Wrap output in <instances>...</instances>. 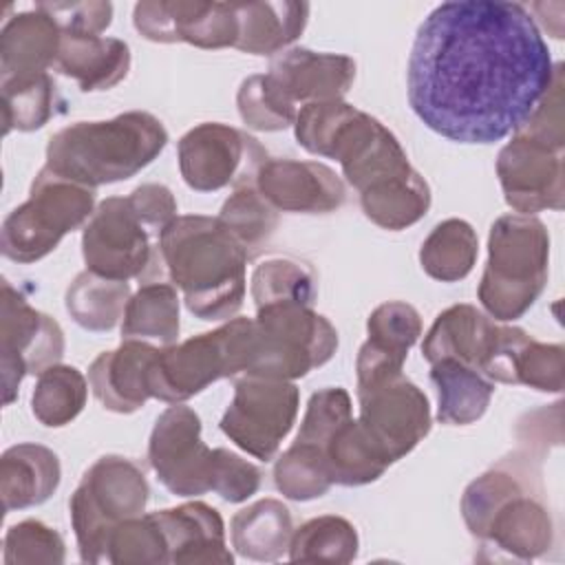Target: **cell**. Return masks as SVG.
<instances>
[{
	"label": "cell",
	"instance_id": "cell-1",
	"mask_svg": "<svg viewBox=\"0 0 565 565\" xmlns=\"http://www.w3.org/2000/svg\"><path fill=\"white\" fill-rule=\"evenodd\" d=\"M556 66L532 13L510 0H450L415 33L408 104L437 135L494 143L519 130Z\"/></svg>",
	"mask_w": 565,
	"mask_h": 565
},
{
	"label": "cell",
	"instance_id": "cell-2",
	"mask_svg": "<svg viewBox=\"0 0 565 565\" xmlns=\"http://www.w3.org/2000/svg\"><path fill=\"white\" fill-rule=\"evenodd\" d=\"M296 141L311 154L335 159L360 192L369 221L397 232L415 225L430 207V188L411 166L397 137L375 117L344 99L298 108Z\"/></svg>",
	"mask_w": 565,
	"mask_h": 565
},
{
	"label": "cell",
	"instance_id": "cell-3",
	"mask_svg": "<svg viewBox=\"0 0 565 565\" xmlns=\"http://www.w3.org/2000/svg\"><path fill=\"white\" fill-rule=\"evenodd\" d=\"M461 516L490 558L527 563L545 556L554 545V521L541 455L516 450L470 481L461 497Z\"/></svg>",
	"mask_w": 565,
	"mask_h": 565
},
{
	"label": "cell",
	"instance_id": "cell-4",
	"mask_svg": "<svg viewBox=\"0 0 565 565\" xmlns=\"http://www.w3.org/2000/svg\"><path fill=\"white\" fill-rule=\"evenodd\" d=\"M247 252L218 218L177 216L159 238V265L201 320H230L245 300Z\"/></svg>",
	"mask_w": 565,
	"mask_h": 565
},
{
	"label": "cell",
	"instance_id": "cell-5",
	"mask_svg": "<svg viewBox=\"0 0 565 565\" xmlns=\"http://www.w3.org/2000/svg\"><path fill=\"white\" fill-rule=\"evenodd\" d=\"M168 143V130L146 110H128L106 121H77L46 146V168L86 188H99L135 177L152 163Z\"/></svg>",
	"mask_w": 565,
	"mask_h": 565
},
{
	"label": "cell",
	"instance_id": "cell-6",
	"mask_svg": "<svg viewBox=\"0 0 565 565\" xmlns=\"http://www.w3.org/2000/svg\"><path fill=\"white\" fill-rule=\"evenodd\" d=\"M355 79L349 55L316 53L294 46L280 51L263 75H249L236 93L238 115L247 128L276 132L294 126L300 108L342 99Z\"/></svg>",
	"mask_w": 565,
	"mask_h": 565
},
{
	"label": "cell",
	"instance_id": "cell-7",
	"mask_svg": "<svg viewBox=\"0 0 565 565\" xmlns=\"http://www.w3.org/2000/svg\"><path fill=\"white\" fill-rule=\"evenodd\" d=\"M550 234L530 214L499 216L488 236V263L477 289L479 302L499 322L519 320L547 282Z\"/></svg>",
	"mask_w": 565,
	"mask_h": 565
},
{
	"label": "cell",
	"instance_id": "cell-8",
	"mask_svg": "<svg viewBox=\"0 0 565 565\" xmlns=\"http://www.w3.org/2000/svg\"><path fill=\"white\" fill-rule=\"evenodd\" d=\"M291 448L316 461L331 483L347 488L373 483L391 466L353 417L351 395L342 386H327L309 397Z\"/></svg>",
	"mask_w": 565,
	"mask_h": 565
},
{
	"label": "cell",
	"instance_id": "cell-9",
	"mask_svg": "<svg viewBox=\"0 0 565 565\" xmlns=\"http://www.w3.org/2000/svg\"><path fill=\"white\" fill-rule=\"evenodd\" d=\"M338 349L335 327L313 305L274 302L256 307L243 375L294 382L327 364Z\"/></svg>",
	"mask_w": 565,
	"mask_h": 565
},
{
	"label": "cell",
	"instance_id": "cell-10",
	"mask_svg": "<svg viewBox=\"0 0 565 565\" xmlns=\"http://www.w3.org/2000/svg\"><path fill=\"white\" fill-rule=\"evenodd\" d=\"M150 488L143 470L121 457H99L71 494V525L84 563H104L110 532L126 519L146 512Z\"/></svg>",
	"mask_w": 565,
	"mask_h": 565
},
{
	"label": "cell",
	"instance_id": "cell-11",
	"mask_svg": "<svg viewBox=\"0 0 565 565\" xmlns=\"http://www.w3.org/2000/svg\"><path fill=\"white\" fill-rule=\"evenodd\" d=\"M254 318H232L214 331L159 349L150 369V395L181 404L221 377H238L247 369Z\"/></svg>",
	"mask_w": 565,
	"mask_h": 565
},
{
	"label": "cell",
	"instance_id": "cell-12",
	"mask_svg": "<svg viewBox=\"0 0 565 565\" xmlns=\"http://www.w3.org/2000/svg\"><path fill=\"white\" fill-rule=\"evenodd\" d=\"M95 212V190L51 172L46 166L31 183L29 199L2 221V254L13 263H35L60 241L88 223Z\"/></svg>",
	"mask_w": 565,
	"mask_h": 565
},
{
	"label": "cell",
	"instance_id": "cell-13",
	"mask_svg": "<svg viewBox=\"0 0 565 565\" xmlns=\"http://www.w3.org/2000/svg\"><path fill=\"white\" fill-rule=\"evenodd\" d=\"M166 227L141 212L135 199H104L82 232L86 269L110 280L139 278L152 282L161 276L159 238Z\"/></svg>",
	"mask_w": 565,
	"mask_h": 565
},
{
	"label": "cell",
	"instance_id": "cell-14",
	"mask_svg": "<svg viewBox=\"0 0 565 565\" xmlns=\"http://www.w3.org/2000/svg\"><path fill=\"white\" fill-rule=\"evenodd\" d=\"M300 391L294 382L238 375L234 397L221 417V430L247 455L271 461L294 428Z\"/></svg>",
	"mask_w": 565,
	"mask_h": 565
},
{
	"label": "cell",
	"instance_id": "cell-15",
	"mask_svg": "<svg viewBox=\"0 0 565 565\" xmlns=\"http://www.w3.org/2000/svg\"><path fill=\"white\" fill-rule=\"evenodd\" d=\"M563 141L519 128L499 150L497 177L505 203L516 214H536L543 210H563L565 172Z\"/></svg>",
	"mask_w": 565,
	"mask_h": 565
},
{
	"label": "cell",
	"instance_id": "cell-16",
	"mask_svg": "<svg viewBox=\"0 0 565 565\" xmlns=\"http://www.w3.org/2000/svg\"><path fill=\"white\" fill-rule=\"evenodd\" d=\"M177 157L183 181L196 192L252 183L263 161L269 159L254 137L218 121L188 130L179 139Z\"/></svg>",
	"mask_w": 565,
	"mask_h": 565
},
{
	"label": "cell",
	"instance_id": "cell-17",
	"mask_svg": "<svg viewBox=\"0 0 565 565\" xmlns=\"http://www.w3.org/2000/svg\"><path fill=\"white\" fill-rule=\"evenodd\" d=\"M64 355V331L51 316L33 309L24 296L2 280L0 298V369L4 406L18 397L26 375H40L60 364Z\"/></svg>",
	"mask_w": 565,
	"mask_h": 565
},
{
	"label": "cell",
	"instance_id": "cell-18",
	"mask_svg": "<svg viewBox=\"0 0 565 565\" xmlns=\"http://www.w3.org/2000/svg\"><path fill=\"white\" fill-rule=\"evenodd\" d=\"M358 422L393 466L430 433V406L424 391L404 373L358 384Z\"/></svg>",
	"mask_w": 565,
	"mask_h": 565
},
{
	"label": "cell",
	"instance_id": "cell-19",
	"mask_svg": "<svg viewBox=\"0 0 565 565\" xmlns=\"http://www.w3.org/2000/svg\"><path fill=\"white\" fill-rule=\"evenodd\" d=\"M221 448L201 439V417L183 404L168 406L154 422L148 461L157 479L177 497H201L212 490Z\"/></svg>",
	"mask_w": 565,
	"mask_h": 565
},
{
	"label": "cell",
	"instance_id": "cell-20",
	"mask_svg": "<svg viewBox=\"0 0 565 565\" xmlns=\"http://www.w3.org/2000/svg\"><path fill=\"white\" fill-rule=\"evenodd\" d=\"M135 29L150 42H185L199 49L236 46L238 18L234 2L143 0L132 11Z\"/></svg>",
	"mask_w": 565,
	"mask_h": 565
},
{
	"label": "cell",
	"instance_id": "cell-21",
	"mask_svg": "<svg viewBox=\"0 0 565 565\" xmlns=\"http://www.w3.org/2000/svg\"><path fill=\"white\" fill-rule=\"evenodd\" d=\"M254 185L278 212L327 214L342 207L347 199L342 179L320 161L267 159Z\"/></svg>",
	"mask_w": 565,
	"mask_h": 565
},
{
	"label": "cell",
	"instance_id": "cell-22",
	"mask_svg": "<svg viewBox=\"0 0 565 565\" xmlns=\"http://www.w3.org/2000/svg\"><path fill=\"white\" fill-rule=\"evenodd\" d=\"M159 347L146 340H121L113 351L99 353L88 366V386L95 399L113 413L139 411L150 395V369Z\"/></svg>",
	"mask_w": 565,
	"mask_h": 565
},
{
	"label": "cell",
	"instance_id": "cell-23",
	"mask_svg": "<svg viewBox=\"0 0 565 565\" xmlns=\"http://www.w3.org/2000/svg\"><path fill=\"white\" fill-rule=\"evenodd\" d=\"M168 550V563L232 565L234 556L225 545V525L216 508L190 501L177 508L152 512Z\"/></svg>",
	"mask_w": 565,
	"mask_h": 565
},
{
	"label": "cell",
	"instance_id": "cell-24",
	"mask_svg": "<svg viewBox=\"0 0 565 565\" xmlns=\"http://www.w3.org/2000/svg\"><path fill=\"white\" fill-rule=\"evenodd\" d=\"M62 42L57 20L35 4L9 18L0 31V82H22L46 75L55 66Z\"/></svg>",
	"mask_w": 565,
	"mask_h": 565
},
{
	"label": "cell",
	"instance_id": "cell-25",
	"mask_svg": "<svg viewBox=\"0 0 565 565\" xmlns=\"http://www.w3.org/2000/svg\"><path fill=\"white\" fill-rule=\"evenodd\" d=\"M501 324L490 320L472 305H452L444 309L428 329L422 355L433 364L441 358L459 360L483 375L494 351Z\"/></svg>",
	"mask_w": 565,
	"mask_h": 565
},
{
	"label": "cell",
	"instance_id": "cell-26",
	"mask_svg": "<svg viewBox=\"0 0 565 565\" xmlns=\"http://www.w3.org/2000/svg\"><path fill=\"white\" fill-rule=\"evenodd\" d=\"M53 71L75 79L84 93L108 90L130 71V49L119 38L62 31Z\"/></svg>",
	"mask_w": 565,
	"mask_h": 565
},
{
	"label": "cell",
	"instance_id": "cell-27",
	"mask_svg": "<svg viewBox=\"0 0 565 565\" xmlns=\"http://www.w3.org/2000/svg\"><path fill=\"white\" fill-rule=\"evenodd\" d=\"M62 479L57 455L42 444H15L0 457V494L4 512L24 510L53 497Z\"/></svg>",
	"mask_w": 565,
	"mask_h": 565
},
{
	"label": "cell",
	"instance_id": "cell-28",
	"mask_svg": "<svg viewBox=\"0 0 565 565\" xmlns=\"http://www.w3.org/2000/svg\"><path fill=\"white\" fill-rule=\"evenodd\" d=\"M565 375L563 344H545L527 335L521 327H508L492 380L503 384H525L545 393H561Z\"/></svg>",
	"mask_w": 565,
	"mask_h": 565
},
{
	"label": "cell",
	"instance_id": "cell-29",
	"mask_svg": "<svg viewBox=\"0 0 565 565\" xmlns=\"http://www.w3.org/2000/svg\"><path fill=\"white\" fill-rule=\"evenodd\" d=\"M238 18L236 46L252 55H274L289 46L307 26V2H234Z\"/></svg>",
	"mask_w": 565,
	"mask_h": 565
},
{
	"label": "cell",
	"instance_id": "cell-30",
	"mask_svg": "<svg viewBox=\"0 0 565 565\" xmlns=\"http://www.w3.org/2000/svg\"><path fill=\"white\" fill-rule=\"evenodd\" d=\"M430 380L437 388V419L446 426H468L481 419L494 393L492 380L452 358L433 362Z\"/></svg>",
	"mask_w": 565,
	"mask_h": 565
},
{
	"label": "cell",
	"instance_id": "cell-31",
	"mask_svg": "<svg viewBox=\"0 0 565 565\" xmlns=\"http://www.w3.org/2000/svg\"><path fill=\"white\" fill-rule=\"evenodd\" d=\"M291 534V512L278 499H260L238 510L230 523L234 550L249 561H278L289 550Z\"/></svg>",
	"mask_w": 565,
	"mask_h": 565
},
{
	"label": "cell",
	"instance_id": "cell-32",
	"mask_svg": "<svg viewBox=\"0 0 565 565\" xmlns=\"http://www.w3.org/2000/svg\"><path fill=\"white\" fill-rule=\"evenodd\" d=\"M179 291L172 282L152 280L130 296L124 320L121 340H154L170 347L179 338Z\"/></svg>",
	"mask_w": 565,
	"mask_h": 565
},
{
	"label": "cell",
	"instance_id": "cell-33",
	"mask_svg": "<svg viewBox=\"0 0 565 565\" xmlns=\"http://www.w3.org/2000/svg\"><path fill=\"white\" fill-rule=\"evenodd\" d=\"M479 256V238L463 218H446L437 223L424 238L419 249L422 269L441 282L466 278Z\"/></svg>",
	"mask_w": 565,
	"mask_h": 565
},
{
	"label": "cell",
	"instance_id": "cell-34",
	"mask_svg": "<svg viewBox=\"0 0 565 565\" xmlns=\"http://www.w3.org/2000/svg\"><path fill=\"white\" fill-rule=\"evenodd\" d=\"M130 300V285L82 271L68 285L64 305L68 316L86 331H110L124 318Z\"/></svg>",
	"mask_w": 565,
	"mask_h": 565
},
{
	"label": "cell",
	"instance_id": "cell-35",
	"mask_svg": "<svg viewBox=\"0 0 565 565\" xmlns=\"http://www.w3.org/2000/svg\"><path fill=\"white\" fill-rule=\"evenodd\" d=\"M88 382L71 364H53L38 375L31 395L35 419L49 428L71 424L86 406Z\"/></svg>",
	"mask_w": 565,
	"mask_h": 565
},
{
	"label": "cell",
	"instance_id": "cell-36",
	"mask_svg": "<svg viewBox=\"0 0 565 565\" xmlns=\"http://www.w3.org/2000/svg\"><path fill=\"white\" fill-rule=\"evenodd\" d=\"M360 539L351 521L338 514H322L294 530L289 541V561L351 563L358 556Z\"/></svg>",
	"mask_w": 565,
	"mask_h": 565
},
{
	"label": "cell",
	"instance_id": "cell-37",
	"mask_svg": "<svg viewBox=\"0 0 565 565\" xmlns=\"http://www.w3.org/2000/svg\"><path fill=\"white\" fill-rule=\"evenodd\" d=\"M223 227L254 256L276 232L278 210L252 183H241L225 199L218 216Z\"/></svg>",
	"mask_w": 565,
	"mask_h": 565
},
{
	"label": "cell",
	"instance_id": "cell-38",
	"mask_svg": "<svg viewBox=\"0 0 565 565\" xmlns=\"http://www.w3.org/2000/svg\"><path fill=\"white\" fill-rule=\"evenodd\" d=\"M249 291L256 307L274 302L313 305L318 282L313 269L307 263L296 258H269L256 265Z\"/></svg>",
	"mask_w": 565,
	"mask_h": 565
},
{
	"label": "cell",
	"instance_id": "cell-39",
	"mask_svg": "<svg viewBox=\"0 0 565 565\" xmlns=\"http://www.w3.org/2000/svg\"><path fill=\"white\" fill-rule=\"evenodd\" d=\"M0 88L4 132L38 130L55 115L57 95L49 73L22 82H0Z\"/></svg>",
	"mask_w": 565,
	"mask_h": 565
},
{
	"label": "cell",
	"instance_id": "cell-40",
	"mask_svg": "<svg viewBox=\"0 0 565 565\" xmlns=\"http://www.w3.org/2000/svg\"><path fill=\"white\" fill-rule=\"evenodd\" d=\"M366 342L373 351L406 362L411 347L422 335V318L417 309L402 300H388L375 307L366 320Z\"/></svg>",
	"mask_w": 565,
	"mask_h": 565
},
{
	"label": "cell",
	"instance_id": "cell-41",
	"mask_svg": "<svg viewBox=\"0 0 565 565\" xmlns=\"http://www.w3.org/2000/svg\"><path fill=\"white\" fill-rule=\"evenodd\" d=\"M104 563L113 565H161L168 563L163 534L150 514L121 521L106 541Z\"/></svg>",
	"mask_w": 565,
	"mask_h": 565
},
{
	"label": "cell",
	"instance_id": "cell-42",
	"mask_svg": "<svg viewBox=\"0 0 565 565\" xmlns=\"http://www.w3.org/2000/svg\"><path fill=\"white\" fill-rule=\"evenodd\" d=\"M64 552L60 532L35 519L11 525L2 539L4 565H60L64 563Z\"/></svg>",
	"mask_w": 565,
	"mask_h": 565
},
{
	"label": "cell",
	"instance_id": "cell-43",
	"mask_svg": "<svg viewBox=\"0 0 565 565\" xmlns=\"http://www.w3.org/2000/svg\"><path fill=\"white\" fill-rule=\"evenodd\" d=\"M258 488H260V470L247 459H243L241 455L227 448H221L212 492H216L227 503H241V501H247L252 494H256Z\"/></svg>",
	"mask_w": 565,
	"mask_h": 565
},
{
	"label": "cell",
	"instance_id": "cell-44",
	"mask_svg": "<svg viewBox=\"0 0 565 565\" xmlns=\"http://www.w3.org/2000/svg\"><path fill=\"white\" fill-rule=\"evenodd\" d=\"M38 7L49 11L62 31L99 35L113 22L110 2H38Z\"/></svg>",
	"mask_w": 565,
	"mask_h": 565
}]
</instances>
